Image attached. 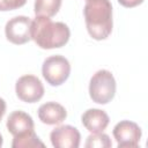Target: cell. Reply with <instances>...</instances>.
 Masks as SVG:
<instances>
[{
	"instance_id": "obj_7",
	"label": "cell",
	"mask_w": 148,
	"mask_h": 148,
	"mask_svg": "<svg viewBox=\"0 0 148 148\" xmlns=\"http://www.w3.org/2000/svg\"><path fill=\"white\" fill-rule=\"evenodd\" d=\"M141 134L140 126L131 120H121L113 128V136L119 148L138 147Z\"/></svg>"
},
{
	"instance_id": "obj_4",
	"label": "cell",
	"mask_w": 148,
	"mask_h": 148,
	"mask_svg": "<svg viewBox=\"0 0 148 148\" xmlns=\"http://www.w3.org/2000/svg\"><path fill=\"white\" fill-rule=\"evenodd\" d=\"M42 74L46 82L53 87L62 84L71 74L69 61L62 56H51L46 58L42 66Z\"/></svg>"
},
{
	"instance_id": "obj_5",
	"label": "cell",
	"mask_w": 148,
	"mask_h": 148,
	"mask_svg": "<svg viewBox=\"0 0 148 148\" xmlns=\"http://www.w3.org/2000/svg\"><path fill=\"white\" fill-rule=\"evenodd\" d=\"M16 96L25 103H36L44 95V86L35 75H23L15 84Z\"/></svg>"
},
{
	"instance_id": "obj_15",
	"label": "cell",
	"mask_w": 148,
	"mask_h": 148,
	"mask_svg": "<svg viewBox=\"0 0 148 148\" xmlns=\"http://www.w3.org/2000/svg\"><path fill=\"white\" fill-rule=\"evenodd\" d=\"M27 0H0V12L14 10L24 6Z\"/></svg>"
},
{
	"instance_id": "obj_13",
	"label": "cell",
	"mask_w": 148,
	"mask_h": 148,
	"mask_svg": "<svg viewBox=\"0 0 148 148\" xmlns=\"http://www.w3.org/2000/svg\"><path fill=\"white\" fill-rule=\"evenodd\" d=\"M12 147L13 148H34V147H45V145L39 140L35 131H31L25 134L14 136Z\"/></svg>"
},
{
	"instance_id": "obj_2",
	"label": "cell",
	"mask_w": 148,
	"mask_h": 148,
	"mask_svg": "<svg viewBox=\"0 0 148 148\" xmlns=\"http://www.w3.org/2000/svg\"><path fill=\"white\" fill-rule=\"evenodd\" d=\"M86 27L96 40L108 38L112 31V5L110 0H87L83 9Z\"/></svg>"
},
{
	"instance_id": "obj_16",
	"label": "cell",
	"mask_w": 148,
	"mask_h": 148,
	"mask_svg": "<svg viewBox=\"0 0 148 148\" xmlns=\"http://www.w3.org/2000/svg\"><path fill=\"white\" fill-rule=\"evenodd\" d=\"M142 1L143 0H118V2L126 8H132V7L139 6L140 3H142Z\"/></svg>"
},
{
	"instance_id": "obj_6",
	"label": "cell",
	"mask_w": 148,
	"mask_h": 148,
	"mask_svg": "<svg viewBox=\"0 0 148 148\" xmlns=\"http://www.w3.org/2000/svg\"><path fill=\"white\" fill-rule=\"evenodd\" d=\"M7 39L16 45H22L31 39V20L27 16H15L5 27Z\"/></svg>"
},
{
	"instance_id": "obj_17",
	"label": "cell",
	"mask_w": 148,
	"mask_h": 148,
	"mask_svg": "<svg viewBox=\"0 0 148 148\" xmlns=\"http://www.w3.org/2000/svg\"><path fill=\"white\" fill-rule=\"evenodd\" d=\"M5 112H6V102H5L3 98L0 97V120L2 119Z\"/></svg>"
},
{
	"instance_id": "obj_11",
	"label": "cell",
	"mask_w": 148,
	"mask_h": 148,
	"mask_svg": "<svg viewBox=\"0 0 148 148\" xmlns=\"http://www.w3.org/2000/svg\"><path fill=\"white\" fill-rule=\"evenodd\" d=\"M81 120H82V125L91 133L103 132L110 123V118H109L108 113L99 109L87 110L82 114Z\"/></svg>"
},
{
	"instance_id": "obj_18",
	"label": "cell",
	"mask_w": 148,
	"mask_h": 148,
	"mask_svg": "<svg viewBox=\"0 0 148 148\" xmlns=\"http://www.w3.org/2000/svg\"><path fill=\"white\" fill-rule=\"evenodd\" d=\"M2 141H3V140H2V136H1V134H0V147L2 146Z\"/></svg>"
},
{
	"instance_id": "obj_1",
	"label": "cell",
	"mask_w": 148,
	"mask_h": 148,
	"mask_svg": "<svg viewBox=\"0 0 148 148\" xmlns=\"http://www.w3.org/2000/svg\"><path fill=\"white\" fill-rule=\"evenodd\" d=\"M71 31L64 22H53L46 16H36L31 21V39L44 50L58 49L67 44Z\"/></svg>"
},
{
	"instance_id": "obj_14",
	"label": "cell",
	"mask_w": 148,
	"mask_h": 148,
	"mask_svg": "<svg viewBox=\"0 0 148 148\" xmlns=\"http://www.w3.org/2000/svg\"><path fill=\"white\" fill-rule=\"evenodd\" d=\"M87 148H110L112 142L108 134L101 133H92L87 138L86 145Z\"/></svg>"
},
{
	"instance_id": "obj_3",
	"label": "cell",
	"mask_w": 148,
	"mask_h": 148,
	"mask_svg": "<svg viewBox=\"0 0 148 148\" xmlns=\"http://www.w3.org/2000/svg\"><path fill=\"white\" fill-rule=\"evenodd\" d=\"M89 95L97 104H108L116 95V80L106 69L97 71L89 82Z\"/></svg>"
},
{
	"instance_id": "obj_12",
	"label": "cell",
	"mask_w": 148,
	"mask_h": 148,
	"mask_svg": "<svg viewBox=\"0 0 148 148\" xmlns=\"http://www.w3.org/2000/svg\"><path fill=\"white\" fill-rule=\"evenodd\" d=\"M62 0H35V14L36 16H54L61 6Z\"/></svg>"
},
{
	"instance_id": "obj_8",
	"label": "cell",
	"mask_w": 148,
	"mask_h": 148,
	"mask_svg": "<svg viewBox=\"0 0 148 148\" xmlns=\"http://www.w3.org/2000/svg\"><path fill=\"white\" fill-rule=\"evenodd\" d=\"M51 143L56 148H77L80 146L81 134L76 127L61 125L50 133Z\"/></svg>"
},
{
	"instance_id": "obj_9",
	"label": "cell",
	"mask_w": 148,
	"mask_h": 148,
	"mask_svg": "<svg viewBox=\"0 0 148 148\" xmlns=\"http://www.w3.org/2000/svg\"><path fill=\"white\" fill-rule=\"evenodd\" d=\"M35 124L30 114L24 111H14L8 116L7 128L13 136L22 135L34 131Z\"/></svg>"
},
{
	"instance_id": "obj_10",
	"label": "cell",
	"mask_w": 148,
	"mask_h": 148,
	"mask_svg": "<svg viewBox=\"0 0 148 148\" xmlns=\"http://www.w3.org/2000/svg\"><path fill=\"white\" fill-rule=\"evenodd\" d=\"M67 117L66 109L56 102H47L39 106L38 118L43 124L46 125H59Z\"/></svg>"
}]
</instances>
